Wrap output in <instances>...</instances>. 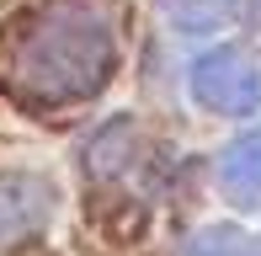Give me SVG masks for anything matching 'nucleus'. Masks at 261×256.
I'll use <instances>...</instances> for the list:
<instances>
[{"label": "nucleus", "mask_w": 261, "mask_h": 256, "mask_svg": "<svg viewBox=\"0 0 261 256\" xmlns=\"http://www.w3.org/2000/svg\"><path fill=\"white\" fill-rule=\"evenodd\" d=\"M117 32L107 0H54L16 43V86L38 101H80L112 75Z\"/></svg>", "instance_id": "1"}, {"label": "nucleus", "mask_w": 261, "mask_h": 256, "mask_svg": "<svg viewBox=\"0 0 261 256\" xmlns=\"http://www.w3.org/2000/svg\"><path fill=\"white\" fill-rule=\"evenodd\" d=\"M192 91H197V101L208 112L245 118V112L261 107V64L245 48H213L192 69Z\"/></svg>", "instance_id": "2"}, {"label": "nucleus", "mask_w": 261, "mask_h": 256, "mask_svg": "<svg viewBox=\"0 0 261 256\" xmlns=\"http://www.w3.org/2000/svg\"><path fill=\"white\" fill-rule=\"evenodd\" d=\"M219 187L229 203L261 208V134H240L219 155Z\"/></svg>", "instance_id": "3"}, {"label": "nucleus", "mask_w": 261, "mask_h": 256, "mask_svg": "<svg viewBox=\"0 0 261 256\" xmlns=\"http://www.w3.org/2000/svg\"><path fill=\"white\" fill-rule=\"evenodd\" d=\"M48 214V192L38 182H0V235H21Z\"/></svg>", "instance_id": "4"}, {"label": "nucleus", "mask_w": 261, "mask_h": 256, "mask_svg": "<svg viewBox=\"0 0 261 256\" xmlns=\"http://www.w3.org/2000/svg\"><path fill=\"white\" fill-rule=\"evenodd\" d=\"M165 11V21L181 32H213L224 27V21H234V11H240V0H155Z\"/></svg>", "instance_id": "5"}, {"label": "nucleus", "mask_w": 261, "mask_h": 256, "mask_svg": "<svg viewBox=\"0 0 261 256\" xmlns=\"http://www.w3.org/2000/svg\"><path fill=\"white\" fill-rule=\"evenodd\" d=\"M187 256H256V246H251V235H245V229L213 224V229H203V235L187 246Z\"/></svg>", "instance_id": "6"}]
</instances>
